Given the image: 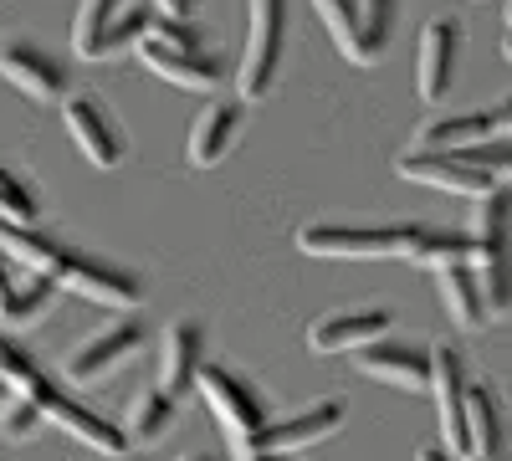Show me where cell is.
Wrapping results in <instances>:
<instances>
[{"mask_svg":"<svg viewBox=\"0 0 512 461\" xmlns=\"http://www.w3.org/2000/svg\"><path fill=\"white\" fill-rule=\"evenodd\" d=\"M502 405L492 385H466V456L472 461H507L502 456Z\"/></svg>","mask_w":512,"mask_h":461,"instance_id":"cell-22","label":"cell"},{"mask_svg":"<svg viewBox=\"0 0 512 461\" xmlns=\"http://www.w3.org/2000/svg\"><path fill=\"white\" fill-rule=\"evenodd\" d=\"M139 57H144L149 72H159L164 82H175V88H185V93H216L226 82V72H231L216 57V47L210 52H164V47H154V41H144Z\"/></svg>","mask_w":512,"mask_h":461,"instance_id":"cell-18","label":"cell"},{"mask_svg":"<svg viewBox=\"0 0 512 461\" xmlns=\"http://www.w3.org/2000/svg\"><path fill=\"white\" fill-rule=\"evenodd\" d=\"M67 241L47 236V231H26V226H6L0 221V257H16L31 267V277H57L67 262Z\"/></svg>","mask_w":512,"mask_h":461,"instance_id":"cell-24","label":"cell"},{"mask_svg":"<svg viewBox=\"0 0 512 461\" xmlns=\"http://www.w3.org/2000/svg\"><path fill=\"white\" fill-rule=\"evenodd\" d=\"M200 364H205V328H200V318H175L164 328V344H159V385L154 390L180 400L195 385Z\"/></svg>","mask_w":512,"mask_h":461,"instance_id":"cell-17","label":"cell"},{"mask_svg":"<svg viewBox=\"0 0 512 461\" xmlns=\"http://www.w3.org/2000/svg\"><path fill=\"white\" fill-rule=\"evenodd\" d=\"M466 359L456 344H436L431 349V395H436V415H441V441L451 456H466Z\"/></svg>","mask_w":512,"mask_h":461,"instance_id":"cell-11","label":"cell"},{"mask_svg":"<svg viewBox=\"0 0 512 461\" xmlns=\"http://www.w3.org/2000/svg\"><path fill=\"white\" fill-rule=\"evenodd\" d=\"M395 6L390 0H318V21L328 26L333 47L359 67H374L395 36Z\"/></svg>","mask_w":512,"mask_h":461,"instance_id":"cell-4","label":"cell"},{"mask_svg":"<svg viewBox=\"0 0 512 461\" xmlns=\"http://www.w3.org/2000/svg\"><path fill=\"white\" fill-rule=\"evenodd\" d=\"M461 159L477 164L482 175H492V180L502 185V180H512V134H497V139H487V144H477V149H466Z\"/></svg>","mask_w":512,"mask_h":461,"instance_id":"cell-32","label":"cell"},{"mask_svg":"<svg viewBox=\"0 0 512 461\" xmlns=\"http://www.w3.org/2000/svg\"><path fill=\"white\" fill-rule=\"evenodd\" d=\"M487 139H497L492 113H446V118H431V123L415 129L420 154H466V149H477Z\"/></svg>","mask_w":512,"mask_h":461,"instance_id":"cell-21","label":"cell"},{"mask_svg":"<svg viewBox=\"0 0 512 461\" xmlns=\"http://www.w3.org/2000/svg\"><path fill=\"white\" fill-rule=\"evenodd\" d=\"M246 461H277V456H246Z\"/></svg>","mask_w":512,"mask_h":461,"instance_id":"cell-40","label":"cell"},{"mask_svg":"<svg viewBox=\"0 0 512 461\" xmlns=\"http://www.w3.org/2000/svg\"><path fill=\"white\" fill-rule=\"evenodd\" d=\"M113 16H118L113 0H88V6L77 11L72 47H77L82 62H108L113 57Z\"/></svg>","mask_w":512,"mask_h":461,"instance_id":"cell-29","label":"cell"},{"mask_svg":"<svg viewBox=\"0 0 512 461\" xmlns=\"http://www.w3.org/2000/svg\"><path fill=\"white\" fill-rule=\"evenodd\" d=\"M195 390H200V400L210 405V415L226 426V436L236 441V451H251V441L267 431V421H272V410H267V400H262V390H256L246 374H236L231 364H200V374H195Z\"/></svg>","mask_w":512,"mask_h":461,"instance_id":"cell-2","label":"cell"},{"mask_svg":"<svg viewBox=\"0 0 512 461\" xmlns=\"http://www.w3.org/2000/svg\"><path fill=\"white\" fill-rule=\"evenodd\" d=\"M175 415H180V400L175 395H164V390H144L134 395V405H128L123 415V441H139V446H154L169 426H175Z\"/></svg>","mask_w":512,"mask_h":461,"instance_id":"cell-28","label":"cell"},{"mask_svg":"<svg viewBox=\"0 0 512 461\" xmlns=\"http://www.w3.org/2000/svg\"><path fill=\"white\" fill-rule=\"evenodd\" d=\"M0 385L16 390V400H31L36 410H41V400L57 390V380L11 339V333H0Z\"/></svg>","mask_w":512,"mask_h":461,"instance_id":"cell-26","label":"cell"},{"mask_svg":"<svg viewBox=\"0 0 512 461\" xmlns=\"http://www.w3.org/2000/svg\"><path fill=\"white\" fill-rule=\"evenodd\" d=\"M344 421H349V400H338V395L313 400V405L292 410V415H272L267 431L251 441V451H241V461H246V456H277V461H282V456L303 451V446L328 441L333 431H344Z\"/></svg>","mask_w":512,"mask_h":461,"instance_id":"cell-5","label":"cell"},{"mask_svg":"<svg viewBox=\"0 0 512 461\" xmlns=\"http://www.w3.org/2000/svg\"><path fill=\"white\" fill-rule=\"evenodd\" d=\"M395 257L441 272V267H456V262H472V236L451 231V226H425V221H415V226H400V251H395Z\"/></svg>","mask_w":512,"mask_h":461,"instance_id":"cell-20","label":"cell"},{"mask_svg":"<svg viewBox=\"0 0 512 461\" xmlns=\"http://www.w3.org/2000/svg\"><path fill=\"white\" fill-rule=\"evenodd\" d=\"M11 287V267H6V257H0V292Z\"/></svg>","mask_w":512,"mask_h":461,"instance_id":"cell-36","label":"cell"},{"mask_svg":"<svg viewBox=\"0 0 512 461\" xmlns=\"http://www.w3.org/2000/svg\"><path fill=\"white\" fill-rule=\"evenodd\" d=\"M0 405H6V385H0Z\"/></svg>","mask_w":512,"mask_h":461,"instance_id":"cell-41","label":"cell"},{"mask_svg":"<svg viewBox=\"0 0 512 461\" xmlns=\"http://www.w3.org/2000/svg\"><path fill=\"white\" fill-rule=\"evenodd\" d=\"M236 139H241V103L236 98H210V108L190 129V164L216 170V164L236 149Z\"/></svg>","mask_w":512,"mask_h":461,"instance_id":"cell-19","label":"cell"},{"mask_svg":"<svg viewBox=\"0 0 512 461\" xmlns=\"http://www.w3.org/2000/svg\"><path fill=\"white\" fill-rule=\"evenodd\" d=\"M0 221L26 226V231H41V221H47V200H41V190L16 170L11 159H0Z\"/></svg>","mask_w":512,"mask_h":461,"instance_id":"cell-27","label":"cell"},{"mask_svg":"<svg viewBox=\"0 0 512 461\" xmlns=\"http://www.w3.org/2000/svg\"><path fill=\"white\" fill-rule=\"evenodd\" d=\"M282 47H287V6L277 0H256L246 11V47L236 62V88L246 103L272 98L277 77H282Z\"/></svg>","mask_w":512,"mask_h":461,"instance_id":"cell-3","label":"cell"},{"mask_svg":"<svg viewBox=\"0 0 512 461\" xmlns=\"http://www.w3.org/2000/svg\"><path fill=\"white\" fill-rule=\"evenodd\" d=\"M185 461H221V456H205V451H195V456H185Z\"/></svg>","mask_w":512,"mask_h":461,"instance_id":"cell-38","label":"cell"},{"mask_svg":"<svg viewBox=\"0 0 512 461\" xmlns=\"http://www.w3.org/2000/svg\"><path fill=\"white\" fill-rule=\"evenodd\" d=\"M420 461H456L446 446H420Z\"/></svg>","mask_w":512,"mask_h":461,"instance_id":"cell-35","label":"cell"},{"mask_svg":"<svg viewBox=\"0 0 512 461\" xmlns=\"http://www.w3.org/2000/svg\"><path fill=\"white\" fill-rule=\"evenodd\" d=\"M456 57H461V21L456 16H431L420 26V52H415V93L425 103H441L451 93Z\"/></svg>","mask_w":512,"mask_h":461,"instance_id":"cell-12","label":"cell"},{"mask_svg":"<svg viewBox=\"0 0 512 461\" xmlns=\"http://www.w3.org/2000/svg\"><path fill=\"white\" fill-rule=\"evenodd\" d=\"M154 31V6H118L113 16V57L128 52V47H144Z\"/></svg>","mask_w":512,"mask_h":461,"instance_id":"cell-30","label":"cell"},{"mask_svg":"<svg viewBox=\"0 0 512 461\" xmlns=\"http://www.w3.org/2000/svg\"><path fill=\"white\" fill-rule=\"evenodd\" d=\"M62 118H67L72 144H77L82 154H88V159L98 164V170H118L123 154H128V139H123L118 113H113L98 93H88V88L67 93V98H62Z\"/></svg>","mask_w":512,"mask_h":461,"instance_id":"cell-7","label":"cell"},{"mask_svg":"<svg viewBox=\"0 0 512 461\" xmlns=\"http://www.w3.org/2000/svg\"><path fill=\"white\" fill-rule=\"evenodd\" d=\"M502 21H507V31H512V6H502Z\"/></svg>","mask_w":512,"mask_h":461,"instance_id":"cell-39","label":"cell"},{"mask_svg":"<svg viewBox=\"0 0 512 461\" xmlns=\"http://www.w3.org/2000/svg\"><path fill=\"white\" fill-rule=\"evenodd\" d=\"M359 374H369V380L379 385H395V390H431V349L425 344H410V339H379L369 349L354 354Z\"/></svg>","mask_w":512,"mask_h":461,"instance_id":"cell-15","label":"cell"},{"mask_svg":"<svg viewBox=\"0 0 512 461\" xmlns=\"http://www.w3.org/2000/svg\"><path fill=\"white\" fill-rule=\"evenodd\" d=\"M41 426H47V421H41V410L31 405V400H11L6 405V415H0V436H6V441H31Z\"/></svg>","mask_w":512,"mask_h":461,"instance_id":"cell-33","label":"cell"},{"mask_svg":"<svg viewBox=\"0 0 512 461\" xmlns=\"http://www.w3.org/2000/svg\"><path fill=\"white\" fill-rule=\"evenodd\" d=\"M492 123H497V129H507V134H512V98H502V103L492 108Z\"/></svg>","mask_w":512,"mask_h":461,"instance_id":"cell-34","label":"cell"},{"mask_svg":"<svg viewBox=\"0 0 512 461\" xmlns=\"http://www.w3.org/2000/svg\"><path fill=\"white\" fill-rule=\"evenodd\" d=\"M400 180H415V185H431V190H446V195H466V200H487L497 190L492 175H482L477 164H466L461 154H420V149H405L395 159Z\"/></svg>","mask_w":512,"mask_h":461,"instance_id":"cell-14","label":"cell"},{"mask_svg":"<svg viewBox=\"0 0 512 461\" xmlns=\"http://www.w3.org/2000/svg\"><path fill=\"white\" fill-rule=\"evenodd\" d=\"M472 272L487 298V313H512V185H497L472 211Z\"/></svg>","mask_w":512,"mask_h":461,"instance_id":"cell-1","label":"cell"},{"mask_svg":"<svg viewBox=\"0 0 512 461\" xmlns=\"http://www.w3.org/2000/svg\"><path fill=\"white\" fill-rule=\"evenodd\" d=\"M62 298V282L57 277H26L21 287L0 292V333H21L36 318H47Z\"/></svg>","mask_w":512,"mask_h":461,"instance_id":"cell-23","label":"cell"},{"mask_svg":"<svg viewBox=\"0 0 512 461\" xmlns=\"http://www.w3.org/2000/svg\"><path fill=\"white\" fill-rule=\"evenodd\" d=\"M297 246L308 257H338V262H374L400 251V226H349V221H308L297 231Z\"/></svg>","mask_w":512,"mask_h":461,"instance_id":"cell-9","label":"cell"},{"mask_svg":"<svg viewBox=\"0 0 512 461\" xmlns=\"http://www.w3.org/2000/svg\"><path fill=\"white\" fill-rule=\"evenodd\" d=\"M144 339H149V328H144L134 313H123V318H113L108 328L88 333V339H82V344L62 359V374H67L72 385H98V380H108L123 359H134V354L144 349Z\"/></svg>","mask_w":512,"mask_h":461,"instance_id":"cell-6","label":"cell"},{"mask_svg":"<svg viewBox=\"0 0 512 461\" xmlns=\"http://www.w3.org/2000/svg\"><path fill=\"white\" fill-rule=\"evenodd\" d=\"M436 277H441V298H446V313L456 318V328H466V333H482V328L492 323V313H487V298H482V287H477L472 262L441 267Z\"/></svg>","mask_w":512,"mask_h":461,"instance_id":"cell-25","label":"cell"},{"mask_svg":"<svg viewBox=\"0 0 512 461\" xmlns=\"http://www.w3.org/2000/svg\"><path fill=\"white\" fill-rule=\"evenodd\" d=\"M0 72L36 103H62L67 98V62L52 57L31 36H6L0 41Z\"/></svg>","mask_w":512,"mask_h":461,"instance_id":"cell-10","label":"cell"},{"mask_svg":"<svg viewBox=\"0 0 512 461\" xmlns=\"http://www.w3.org/2000/svg\"><path fill=\"white\" fill-rule=\"evenodd\" d=\"M149 41H154V47H164V52H205L210 47L200 21H159V16H154Z\"/></svg>","mask_w":512,"mask_h":461,"instance_id":"cell-31","label":"cell"},{"mask_svg":"<svg viewBox=\"0 0 512 461\" xmlns=\"http://www.w3.org/2000/svg\"><path fill=\"white\" fill-rule=\"evenodd\" d=\"M502 57L512 62V31H507V41H502Z\"/></svg>","mask_w":512,"mask_h":461,"instance_id":"cell-37","label":"cell"},{"mask_svg":"<svg viewBox=\"0 0 512 461\" xmlns=\"http://www.w3.org/2000/svg\"><path fill=\"white\" fill-rule=\"evenodd\" d=\"M62 287L82 292V298H93V303H108V308H123V313H134L144 303V277L139 272H128L108 257H93V251H67V262L57 272Z\"/></svg>","mask_w":512,"mask_h":461,"instance_id":"cell-8","label":"cell"},{"mask_svg":"<svg viewBox=\"0 0 512 461\" xmlns=\"http://www.w3.org/2000/svg\"><path fill=\"white\" fill-rule=\"evenodd\" d=\"M390 328H395L390 308H333V313L313 318L308 344H313V354H359L379 339H390Z\"/></svg>","mask_w":512,"mask_h":461,"instance_id":"cell-13","label":"cell"},{"mask_svg":"<svg viewBox=\"0 0 512 461\" xmlns=\"http://www.w3.org/2000/svg\"><path fill=\"white\" fill-rule=\"evenodd\" d=\"M41 421H52V426H62L67 436H77L88 451H98V456H123V431L108 421V415H98L93 405H82V400H72L62 385L41 400Z\"/></svg>","mask_w":512,"mask_h":461,"instance_id":"cell-16","label":"cell"}]
</instances>
